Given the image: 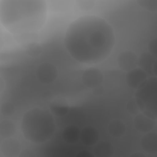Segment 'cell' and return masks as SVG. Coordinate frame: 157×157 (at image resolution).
<instances>
[{
	"instance_id": "obj_18",
	"label": "cell",
	"mask_w": 157,
	"mask_h": 157,
	"mask_svg": "<svg viewBox=\"0 0 157 157\" xmlns=\"http://www.w3.org/2000/svg\"><path fill=\"white\" fill-rule=\"evenodd\" d=\"M152 58L153 56L150 54L149 53H144L142 55L140 58H139V61H138V66L139 67L142 68L145 71L147 72V70L149 69H153V65L156 63L153 64L152 61Z\"/></svg>"
},
{
	"instance_id": "obj_8",
	"label": "cell",
	"mask_w": 157,
	"mask_h": 157,
	"mask_svg": "<svg viewBox=\"0 0 157 157\" xmlns=\"http://www.w3.org/2000/svg\"><path fill=\"white\" fill-rule=\"evenodd\" d=\"M148 77L147 72L142 68L137 66L126 72L125 81L129 88L136 90L142 85Z\"/></svg>"
},
{
	"instance_id": "obj_23",
	"label": "cell",
	"mask_w": 157,
	"mask_h": 157,
	"mask_svg": "<svg viewBox=\"0 0 157 157\" xmlns=\"http://www.w3.org/2000/svg\"><path fill=\"white\" fill-rule=\"evenodd\" d=\"M147 48L149 53L155 56L156 55V38L152 39L148 42Z\"/></svg>"
},
{
	"instance_id": "obj_3",
	"label": "cell",
	"mask_w": 157,
	"mask_h": 157,
	"mask_svg": "<svg viewBox=\"0 0 157 157\" xmlns=\"http://www.w3.org/2000/svg\"><path fill=\"white\" fill-rule=\"evenodd\" d=\"M19 129L26 142L32 145H42L50 141L56 131L55 116L49 109L32 107L23 113Z\"/></svg>"
},
{
	"instance_id": "obj_21",
	"label": "cell",
	"mask_w": 157,
	"mask_h": 157,
	"mask_svg": "<svg viewBox=\"0 0 157 157\" xmlns=\"http://www.w3.org/2000/svg\"><path fill=\"white\" fill-rule=\"evenodd\" d=\"M138 4L143 9L149 11H156V1L152 0H141L137 1Z\"/></svg>"
},
{
	"instance_id": "obj_17",
	"label": "cell",
	"mask_w": 157,
	"mask_h": 157,
	"mask_svg": "<svg viewBox=\"0 0 157 157\" xmlns=\"http://www.w3.org/2000/svg\"><path fill=\"white\" fill-rule=\"evenodd\" d=\"M17 131L15 122L9 118H5L0 123V136L2 139H8L13 137Z\"/></svg>"
},
{
	"instance_id": "obj_22",
	"label": "cell",
	"mask_w": 157,
	"mask_h": 157,
	"mask_svg": "<svg viewBox=\"0 0 157 157\" xmlns=\"http://www.w3.org/2000/svg\"><path fill=\"white\" fill-rule=\"evenodd\" d=\"M126 109L129 113L135 115L139 112H140V110L139 107L135 101L134 99H130L126 104Z\"/></svg>"
},
{
	"instance_id": "obj_5",
	"label": "cell",
	"mask_w": 157,
	"mask_h": 157,
	"mask_svg": "<svg viewBox=\"0 0 157 157\" xmlns=\"http://www.w3.org/2000/svg\"><path fill=\"white\" fill-rule=\"evenodd\" d=\"M35 75L39 83L42 85H49L56 81L59 76V71L53 63L44 61L37 66Z\"/></svg>"
},
{
	"instance_id": "obj_20",
	"label": "cell",
	"mask_w": 157,
	"mask_h": 157,
	"mask_svg": "<svg viewBox=\"0 0 157 157\" xmlns=\"http://www.w3.org/2000/svg\"><path fill=\"white\" fill-rule=\"evenodd\" d=\"M75 6L80 10L86 12L91 10L96 6V1L91 0H81L75 2Z\"/></svg>"
},
{
	"instance_id": "obj_11",
	"label": "cell",
	"mask_w": 157,
	"mask_h": 157,
	"mask_svg": "<svg viewBox=\"0 0 157 157\" xmlns=\"http://www.w3.org/2000/svg\"><path fill=\"white\" fill-rule=\"evenodd\" d=\"M141 149L148 154H156L157 152V134L151 131L143 134L140 140Z\"/></svg>"
},
{
	"instance_id": "obj_15",
	"label": "cell",
	"mask_w": 157,
	"mask_h": 157,
	"mask_svg": "<svg viewBox=\"0 0 157 157\" xmlns=\"http://www.w3.org/2000/svg\"><path fill=\"white\" fill-rule=\"evenodd\" d=\"M1 151L4 155L7 156H15L16 153L20 151L19 141L13 137L3 139L1 145Z\"/></svg>"
},
{
	"instance_id": "obj_19",
	"label": "cell",
	"mask_w": 157,
	"mask_h": 157,
	"mask_svg": "<svg viewBox=\"0 0 157 157\" xmlns=\"http://www.w3.org/2000/svg\"><path fill=\"white\" fill-rule=\"evenodd\" d=\"M0 111L5 118H9L14 114L15 107L12 102L6 101L1 104Z\"/></svg>"
},
{
	"instance_id": "obj_12",
	"label": "cell",
	"mask_w": 157,
	"mask_h": 157,
	"mask_svg": "<svg viewBox=\"0 0 157 157\" xmlns=\"http://www.w3.org/2000/svg\"><path fill=\"white\" fill-rule=\"evenodd\" d=\"M107 132L109 135L114 139L123 137L127 132V126L124 121L119 118L111 120L107 124Z\"/></svg>"
},
{
	"instance_id": "obj_10",
	"label": "cell",
	"mask_w": 157,
	"mask_h": 157,
	"mask_svg": "<svg viewBox=\"0 0 157 157\" xmlns=\"http://www.w3.org/2000/svg\"><path fill=\"white\" fill-rule=\"evenodd\" d=\"M100 140L98 129L91 125H87L80 129V142L86 147H93Z\"/></svg>"
},
{
	"instance_id": "obj_13",
	"label": "cell",
	"mask_w": 157,
	"mask_h": 157,
	"mask_svg": "<svg viewBox=\"0 0 157 157\" xmlns=\"http://www.w3.org/2000/svg\"><path fill=\"white\" fill-rule=\"evenodd\" d=\"M93 155L96 157H110L113 156L115 149L113 144L106 140H99L93 147Z\"/></svg>"
},
{
	"instance_id": "obj_9",
	"label": "cell",
	"mask_w": 157,
	"mask_h": 157,
	"mask_svg": "<svg viewBox=\"0 0 157 157\" xmlns=\"http://www.w3.org/2000/svg\"><path fill=\"white\" fill-rule=\"evenodd\" d=\"M133 124L138 132L144 134L153 130L156 126V120L140 112L134 115Z\"/></svg>"
},
{
	"instance_id": "obj_14",
	"label": "cell",
	"mask_w": 157,
	"mask_h": 157,
	"mask_svg": "<svg viewBox=\"0 0 157 157\" xmlns=\"http://www.w3.org/2000/svg\"><path fill=\"white\" fill-rule=\"evenodd\" d=\"M80 129L73 124L66 126L61 132L63 140L70 145H74L80 142Z\"/></svg>"
},
{
	"instance_id": "obj_2",
	"label": "cell",
	"mask_w": 157,
	"mask_h": 157,
	"mask_svg": "<svg viewBox=\"0 0 157 157\" xmlns=\"http://www.w3.org/2000/svg\"><path fill=\"white\" fill-rule=\"evenodd\" d=\"M1 22L12 35L26 36L36 34L45 25L48 6L41 0H10L1 6Z\"/></svg>"
},
{
	"instance_id": "obj_6",
	"label": "cell",
	"mask_w": 157,
	"mask_h": 157,
	"mask_svg": "<svg viewBox=\"0 0 157 157\" xmlns=\"http://www.w3.org/2000/svg\"><path fill=\"white\" fill-rule=\"evenodd\" d=\"M104 74L102 71L96 66H88L80 75L81 82L88 89H93L99 86L104 82Z\"/></svg>"
},
{
	"instance_id": "obj_16",
	"label": "cell",
	"mask_w": 157,
	"mask_h": 157,
	"mask_svg": "<svg viewBox=\"0 0 157 157\" xmlns=\"http://www.w3.org/2000/svg\"><path fill=\"white\" fill-rule=\"evenodd\" d=\"M48 109L55 117H63L67 113L69 106L66 99H56L50 103Z\"/></svg>"
},
{
	"instance_id": "obj_4",
	"label": "cell",
	"mask_w": 157,
	"mask_h": 157,
	"mask_svg": "<svg viewBox=\"0 0 157 157\" xmlns=\"http://www.w3.org/2000/svg\"><path fill=\"white\" fill-rule=\"evenodd\" d=\"M134 99L140 112L156 120V77H148L136 90Z\"/></svg>"
},
{
	"instance_id": "obj_1",
	"label": "cell",
	"mask_w": 157,
	"mask_h": 157,
	"mask_svg": "<svg viewBox=\"0 0 157 157\" xmlns=\"http://www.w3.org/2000/svg\"><path fill=\"white\" fill-rule=\"evenodd\" d=\"M116 44V33L112 24L104 17L93 13H84L72 19L63 37V44L70 58L87 67L107 61Z\"/></svg>"
},
{
	"instance_id": "obj_7",
	"label": "cell",
	"mask_w": 157,
	"mask_h": 157,
	"mask_svg": "<svg viewBox=\"0 0 157 157\" xmlns=\"http://www.w3.org/2000/svg\"><path fill=\"white\" fill-rule=\"evenodd\" d=\"M138 61L139 56L136 52L130 49L121 51L116 58L118 68L126 72L138 66Z\"/></svg>"
}]
</instances>
